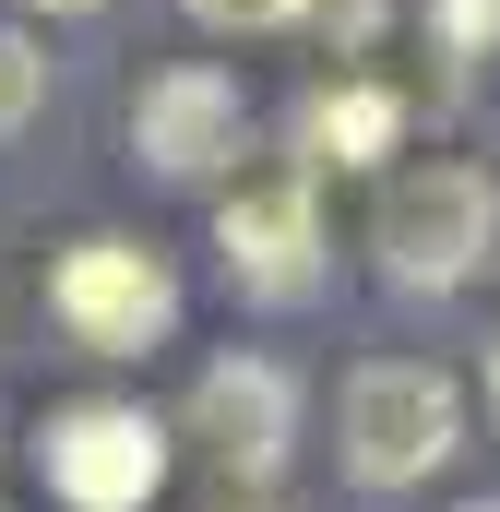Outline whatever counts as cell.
I'll list each match as a JSON object with an SVG mask.
<instances>
[{"instance_id":"cell-2","label":"cell","mask_w":500,"mask_h":512,"mask_svg":"<svg viewBox=\"0 0 500 512\" xmlns=\"http://www.w3.org/2000/svg\"><path fill=\"white\" fill-rule=\"evenodd\" d=\"M465 453V382L429 370V358H358L346 405H334V465L393 501V489H429L441 465Z\"/></svg>"},{"instance_id":"cell-15","label":"cell","mask_w":500,"mask_h":512,"mask_svg":"<svg viewBox=\"0 0 500 512\" xmlns=\"http://www.w3.org/2000/svg\"><path fill=\"white\" fill-rule=\"evenodd\" d=\"M453 512H500V489H489V501H453Z\"/></svg>"},{"instance_id":"cell-4","label":"cell","mask_w":500,"mask_h":512,"mask_svg":"<svg viewBox=\"0 0 500 512\" xmlns=\"http://www.w3.org/2000/svg\"><path fill=\"white\" fill-rule=\"evenodd\" d=\"M298 417H310V405H298V370H286V358H262V346L203 358L191 393H179V441H191L227 489H274V477H286Z\"/></svg>"},{"instance_id":"cell-9","label":"cell","mask_w":500,"mask_h":512,"mask_svg":"<svg viewBox=\"0 0 500 512\" xmlns=\"http://www.w3.org/2000/svg\"><path fill=\"white\" fill-rule=\"evenodd\" d=\"M36 108H48V48H36L24 24H0V143L36 131Z\"/></svg>"},{"instance_id":"cell-14","label":"cell","mask_w":500,"mask_h":512,"mask_svg":"<svg viewBox=\"0 0 500 512\" xmlns=\"http://www.w3.org/2000/svg\"><path fill=\"white\" fill-rule=\"evenodd\" d=\"M24 12H48V24H72V12H108V0H24Z\"/></svg>"},{"instance_id":"cell-16","label":"cell","mask_w":500,"mask_h":512,"mask_svg":"<svg viewBox=\"0 0 500 512\" xmlns=\"http://www.w3.org/2000/svg\"><path fill=\"white\" fill-rule=\"evenodd\" d=\"M227 512H262V501H227Z\"/></svg>"},{"instance_id":"cell-3","label":"cell","mask_w":500,"mask_h":512,"mask_svg":"<svg viewBox=\"0 0 500 512\" xmlns=\"http://www.w3.org/2000/svg\"><path fill=\"white\" fill-rule=\"evenodd\" d=\"M167 465H179V429L155 405H131V393L48 405V429H36V477H48L60 512H155Z\"/></svg>"},{"instance_id":"cell-7","label":"cell","mask_w":500,"mask_h":512,"mask_svg":"<svg viewBox=\"0 0 500 512\" xmlns=\"http://www.w3.org/2000/svg\"><path fill=\"white\" fill-rule=\"evenodd\" d=\"M239 143H250L239 72H215V60H167V72H143V96H131V167L203 191V179L239 167Z\"/></svg>"},{"instance_id":"cell-17","label":"cell","mask_w":500,"mask_h":512,"mask_svg":"<svg viewBox=\"0 0 500 512\" xmlns=\"http://www.w3.org/2000/svg\"><path fill=\"white\" fill-rule=\"evenodd\" d=\"M0 512H12V501H0Z\"/></svg>"},{"instance_id":"cell-6","label":"cell","mask_w":500,"mask_h":512,"mask_svg":"<svg viewBox=\"0 0 500 512\" xmlns=\"http://www.w3.org/2000/svg\"><path fill=\"white\" fill-rule=\"evenodd\" d=\"M215 251H227V286H239L250 310H298V298H322L334 239H322V191H310V167L239 179L227 215H215Z\"/></svg>"},{"instance_id":"cell-13","label":"cell","mask_w":500,"mask_h":512,"mask_svg":"<svg viewBox=\"0 0 500 512\" xmlns=\"http://www.w3.org/2000/svg\"><path fill=\"white\" fill-rule=\"evenodd\" d=\"M477 405H489V429H500V334H489V358H477Z\"/></svg>"},{"instance_id":"cell-1","label":"cell","mask_w":500,"mask_h":512,"mask_svg":"<svg viewBox=\"0 0 500 512\" xmlns=\"http://www.w3.org/2000/svg\"><path fill=\"white\" fill-rule=\"evenodd\" d=\"M500 251V179L465 155H417L393 167L370 203V262L393 298H465Z\"/></svg>"},{"instance_id":"cell-8","label":"cell","mask_w":500,"mask_h":512,"mask_svg":"<svg viewBox=\"0 0 500 512\" xmlns=\"http://www.w3.org/2000/svg\"><path fill=\"white\" fill-rule=\"evenodd\" d=\"M393 143H405V96H393V84H358V72H346V84H322V96L298 108V167H310V179H322V167H381Z\"/></svg>"},{"instance_id":"cell-12","label":"cell","mask_w":500,"mask_h":512,"mask_svg":"<svg viewBox=\"0 0 500 512\" xmlns=\"http://www.w3.org/2000/svg\"><path fill=\"white\" fill-rule=\"evenodd\" d=\"M381 12H393V0H310V24H322V48H334V60H370Z\"/></svg>"},{"instance_id":"cell-10","label":"cell","mask_w":500,"mask_h":512,"mask_svg":"<svg viewBox=\"0 0 500 512\" xmlns=\"http://www.w3.org/2000/svg\"><path fill=\"white\" fill-rule=\"evenodd\" d=\"M191 24H215V36H286V24H310V0H179Z\"/></svg>"},{"instance_id":"cell-11","label":"cell","mask_w":500,"mask_h":512,"mask_svg":"<svg viewBox=\"0 0 500 512\" xmlns=\"http://www.w3.org/2000/svg\"><path fill=\"white\" fill-rule=\"evenodd\" d=\"M429 36L453 60H500V0H429Z\"/></svg>"},{"instance_id":"cell-5","label":"cell","mask_w":500,"mask_h":512,"mask_svg":"<svg viewBox=\"0 0 500 512\" xmlns=\"http://www.w3.org/2000/svg\"><path fill=\"white\" fill-rule=\"evenodd\" d=\"M48 322L84 358H155L179 334V274L143 239H72V251L48 262Z\"/></svg>"}]
</instances>
